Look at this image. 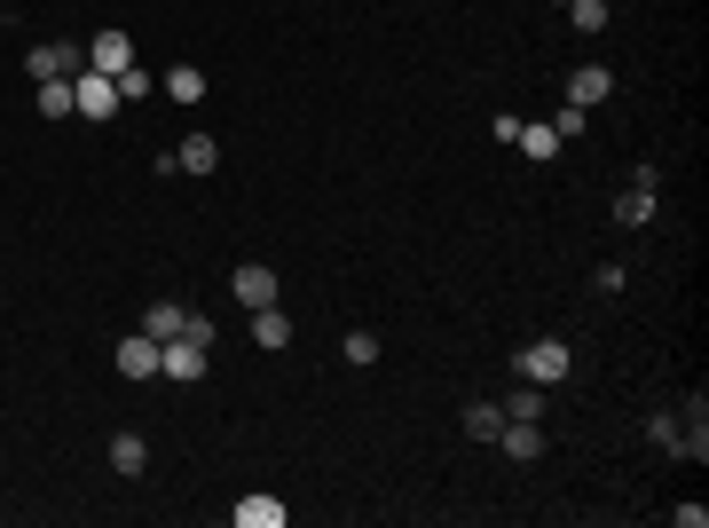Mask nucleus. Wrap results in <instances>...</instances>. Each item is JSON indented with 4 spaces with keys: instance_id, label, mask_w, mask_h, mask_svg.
Wrapping results in <instances>:
<instances>
[{
    "instance_id": "1",
    "label": "nucleus",
    "mask_w": 709,
    "mask_h": 528,
    "mask_svg": "<svg viewBox=\"0 0 709 528\" xmlns=\"http://www.w3.org/2000/svg\"><path fill=\"white\" fill-rule=\"evenodd\" d=\"M71 111H79V119H111V111H119V79L96 71V63H79V71H71Z\"/></svg>"
},
{
    "instance_id": "2",
    "label": "nucleus",
    "mask_w": 709,
    "mask_h": 528,
    "mask_svg": "<svg viewBox=\"0 0 709 528\" xmlns=\"http://www.w3.org/2000/svg\"><path fill=\"white\" fill-rule=\"evenodd\" d=\"M520 379L528 387H560L568 379V339H528L520 347Z\"/></svg>"
},
{
    "instance_id": "3",
    "label": "nucleus",
    "mask_w": 709,
    "mask_h": 528,
    "mask_svg": "<svg viewBox=\"0 0 709 528\" xmlns=\"http://www.w3.org/2000/svg\"><path fill=\"white\" fill-rule=\"evenodd\" d=\"M206 356H213V347L173 331V339H158V379H206Z\"/></svg>"
},
{
    "instance_id": "4",
    "label": "nucleus",
    "mask_w": 709,
    "mask_h": 528,
    "mask_svg": "<svg viewBox=\"0 0 709 528\" xmlns=\"http://www.w3.org/2000/svg\"><path fill=\"white\" fill-rule=\"evenodd\" d=\"M229 292H237L244 308H277V269H269V260H244V269L229 277Z\"/></svg>"
},
{
    "instance_id": "5",
    "label": "nucleus",
    "mask_w": 709,
    "mask_h": 528,
    "mask_svg": "<svg viewBox=\"0 0 709 528\" xmlns=\"http://www.w3.org/2000/svg\"><path fill=\"white\" fill-rule=\"evenodd\" d=\"M79 63H87V56H79L71 40H40V48L24 56V71H32V79H71Z\"/></svg>"
},
{
    "instance_id": "6",
    "label": "nucleus",
    "mask_w": 709,
    "mask_h": 528,
    "mask_svg": "<svg viewBox=\"0 0 709 528\" xmlns=\"http://www.w3.org/2000/svg\"><path fill=\"white\" fill-rule=\"evenodd\" d=\"M607 96H615V79H607V63H576V71H568V103H576V111H599Z\"/></svg>"
},
{
    "instance_id": "7",
    "label": "nucleus",
    "mask_w": 709,
    "mask_h": 528,
    "mask_svg": "<svg viewBox=\"0 0 709 528\" xmlns=\"http://www.w3.org/2000/svg\"><path fill=\"white\" fill-rule=\"evenodd\" d=\"M119 371H127V379H158V339H150V331H127V339H119Z\"/></svg>"
},
{
    "instance_id": "8",
    "label": "nucleus",
    "mask_w": 709,
    "mask_h": 528,
    "mask_svg": "<svg viewBox=\"0 0 709 528\" xmlns=\"http://www.w3.org/2000/svg\"><path fill=\"white\" fill-rule=\"evenodd\" d=\"M497 442H505V458H520V466H528V458H545V426H537V418H505Z\"/></svg>"
},
{
    "instance_id": "9",
    "label": "nucleus",
    "mask_w": 709,
    "mask_h": 528,
    "mask_svg": "<svg viewBox=\"0 0 709 528\" xmlns=\"http://www.w3.org/2000/svg\"><path fill=\"white\" fill-rule=\"evenodd\" d=\"M87 63H96V71H111V79H119V71L134 63V40H127V32L111 24V32H96V48H87Z\"/></svg>"
},
{
    "instance_id": "10",
    "label": "nucleus",
    "mask_w": 709,
    "mask_h": 528,
    "mask_svg": "<svg viewBox=\"0 0 709 528\" xmlns=\"http://www.w3.org/2000/svg\"><path fill=\"white\" fill-rule=\"evenodd\" d=\"M158 87H166V96L182 103V111H190V103H206V71H198V63H173V71L158 79Z\"/></svg>"
},
{
    "instance_id": "11",
    "label": "nucleus",
    "mask_w": 709,
    "mask_h": 528,
    "mask_svg": "<svg viewBox=\"0 0 709 528\" xmlns=\"http://www.w3.org/2000/svg\"><path fill=\"white\" fill-rule=\"evenodd\" d=\"M252 339L269 347V356H277V347H292V316H284V308H252Z\"/></svg>"
},
{
    "instance_id": "12",
    "label": "nucleus",
    "mask_w": 709,
    "mask_h": 528,
    "mask_svg": "<svg viewBox=\"0 0 709 528\" xmlns=\"http://www.w3.org/2000/svg\"><path fill=\"white\" fill-rule=\"evenodd\" d=\"M182 323H190V308H182V300H150V308H142V331H150V339H173Z\"/></svg>"
},
{
    "instance_id": "13",
    "label": "nucleus",
    "mask_w": 709,
    "mask_h": 528,
    "mask_svg": "<svg viewBox=\"0 0 709 528\" xmlns=\"http://www.w3.org/2000/svg\"><path fill=\"white\" fill-rule=\"evenodd\" d=\"M142 466H150V442H142V434H111V474H127V481H134Z\"/></svg>"
},
{
    "instance_id": "14",
    "label": "nucleus",
    "mask_w": 709,
    "mask_h": 528,
    "mask_svg": "<svg viewBox=\"0 0 709 528\" xmlns=\"http://www.w3.org/2000/svg\"><path fill=\"white\" fill-rule=\"evenodd\" d=\"M173 166H182V173H213V166H221V142H213V135H190L182 150H173Z\"/></svg>"
},
{
    "instance_id": "15",
    "label": "nucleus",
    "mask_w": 709,
    "mask_h": 528,
    "mask_svg": "<svg viewBox=\"0 0 709 528\" xmlns=\"http://www.w3.org/2000/svg\"><path fill=\"white\" fill-rule=\"evenodd\" d=\"M615 221H623V229H647V221H655V190H639V182H631L623 198H615Z\"/></svg>"
},
{
    "instance_id": "16",
    "label": "nucleus",
    "mask_w": 709,
    "mask_h": 528,
    "mask_svg": "<svg viewBox=\"0 0 709 528\" xmlns=\"http://www.w3.org/2000/svg\"><path fill=\"white\" fill-rule=\"evenodd\" d=\"M512 142L537 158V166H545V158H560V127H528V119H520V135H512Z\"/></svg>"
},
{
    "instance_id": "17",
    "label": "nucleus",
    "mask_w": 709,
    "mask_h": 528,
    "mask_svg": "<svg viewBox=\"0 0 709 528\" xmlns=\"http://www.w3.org/2000/svg\"><path fill=\"white\" fill-rule=\"evenodd\" d=\"M237 528H284V505L277 497H244L237 505Z\"/></svg>"
},
{
    "instance_id": "18",
    "label": "nucleus",
    "mask_w": 709,
    "mask_h": 528,
    "mask_svg": "<svg viewBox=\"0 0 709 528\" xmlns=\"http://www.w3.org/2000/svg\"><path fill=\"white\" fill-rule=\"evenodd\" d=\"M40 119H79L71 111V79H40Z\"/></svg>"
},
{
    "instance_id": "19",
    "label": "nucleus",
    "mask_w": 709,
    "mask_h": 528,
    "mask_svg": "<svg viewBox=\"0 0 709 528\" xmlns=\"http://www.w3.org/2000/svg\"><path fill=\"white\" fill-rule=\"evenodd\" d=\"M466 434H473V442H497V434H505V410H497V402H473V410H466Z\"/></svg>"
},
{
    "instance_id": "20",
    "label": "nucleus",
    "mask_w": 709,
    "mask_h": 528,
    "mask_svg": "<svg viewBox=\"0 0 709 528\" xmlns=\"http://www.w3.org/2000/svg\"><path fill=\"white\" fill-rule=\"evenodd\" d=\"M142 96H158V79H150L142 63H127V71H119V103H142Z\"/></svg>"
},
{
    "instance_id": "21",
    "label": "nucleus",
    "mask_w": 709,
    "mask_h": 528,
    "mask_svg": "<svg viewBox=\"0 0 709 528\" xmlns=\"http://www.w3.org/2000/svg\"><path fill=\"white\" fill-rule=\"evenodd\" d=\"M647 442H662L670 458H686V434H678V418L662 410V418H647Z\"/></svg>"
},
{
    "instance_id": "22",
    "label": "nucleus",
    "mask_w": 709,
    "mask_h": 528,
    "mask_svg": "<svg viewBox=\"0 0 709 528\" xmlns=\"http://www.w3.org/2000/svg\"><path fill=\"white\" fill-rule=\"evenodd\" d=\"M568 24L576 32H607V0H568Z\"/></svg>"
},
{
    "instance_id": "23",
    "label": "nucleus",
    "mask_w": 709,
    "mask_h": 528,
    "mask_svg": "<svg viewBox=\"0 0 709 528\" xmlns=\"http://www.w3.org/2000/svg\"><path fill=\"white\" fill-rule=\"evenodd\" d=\"M537 410H545V387H520V395L505 402V418H537Z\"/></svg>"
},
{
    "instance_id": "24",
    "label": "nucleus",
    "mask_w": 709,
    "mask_h": 528,
    "mask_svg": "<svg viewBox=\"0 0 709 528\" xmlns=\"http://www.w3.org/2000/svg\"><path fill=\"white\" fill-rule=\"evenodd\" d=\"M347 363H379V339L371 331H347Z\"/></svg>"
},
{
    "instance_id": "25",
    "label": "nucleus",
    "mask_w": 709,
    "mask_h": 528,
    "mask_svg": "<svg viewBox=\"0 0 709 528\" xmlns=\"http://www.w3.org/2000/svg\"><path fill=\"white\" fill-rule=\"evenodd\" d=\"M0 24H9V9H0Z\"/></svg>"
},
{
    "instance_id": "26",
    "label": "nucleus",
    "mask_w": 709,
    "mask_h": 528,
    "mask_svg": "<svg viewBox=\"0 0 709 528\" xmlns=\"http://www.w3.org/2000/svg\"><path fill=\"white\" fill-rule=\"evenodd\" d=\"M560 9H568V0H560Z\"/></svg>"
}]
</instances>
